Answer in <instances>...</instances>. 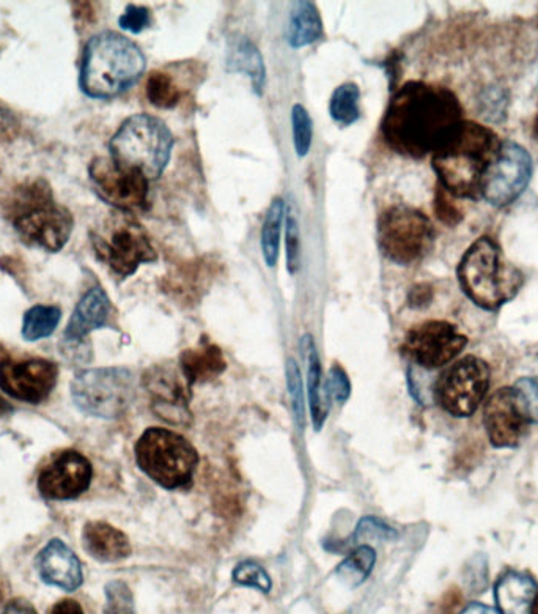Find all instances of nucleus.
Returning a JSON list of instances; mask_svg holds the SVG:
<instances>
[{
  "label": "nucleus",
  "instance_id": "30",
  "mask_svg": "<svg viewBox=\"0 0 538 614\" xmlns=\"http://www.w3.org/2000/svg\"><path fill=\"white\" fill-rule=\"evenodd\" d=\"M62 318V310L57 306L38 305L30 307L22 318V337L28 343L47 339L56 331Z\"/></svg>",
  "mask_w": 538,
  "mask_h": 614
},
{
  "label": "nucleus",
  "instance_id": "10",
  "mask_svg": "<svg viewBox=\"0 0 538 614\" xmlns=\"http://www.w3.org/2000/svg\"><path fill=\"white\" fill-rule=\"evenodd\" d=\"M381 252L393 264L411 265L430 252L435 229L428 216L405 205L382 211L378 221Z\"/></svg>",
  "mask_w": 538,
  "mask_h": 614
},
{
  "label": "nucleus",
  "instance_id": "9",
  "mask_svg": "<svg viewBox=\"0 0 538 614\" xmlns=\"http://www.w3.org/2000/svg\"><path fill=\"white\" fill-rule=\"evenodd\" d=\"M71 396L86 415L116 419L127 412L134 397V375L123 367L84 370L71 383Z\"/></svg>",
  "mask_w": 538,
  "mask_h": 614
},
{
  "label": "nucleus",
  "instance_id": "19",
  "mask_svg": "<svg viewBox=\"0 0 538 614\" xmlns=\"http://www.w3.org/2000/svg\"><path fill=\"white\" fill-rule=\"evenodd\" d=\"M112 316V303L101 287H93L87 291L66 328L67 344H81L87 336L97 329L104 328Z\"/></svg>",
  "mask_w": 538,
  "mask_h": 614
},
{
  "label": "nucleus",
  "instance_id": "18",
  "mask_svg": "<svg viewBox=\"0 0 538 614\" xmlns=\"http://www.w3.org/2000/svg\"><path fill=\"white\" fill-rule=\"evenodd\" d=\"M36 567L47 585L59 587L66 593H74L84 582L82 566L73 549L62 541L52 539L38 553Z\"/></svg>",
  "mask_w": 538,
  "mask_h": 614
},
{
  "label": "nucleus",
  "instance_id": "1",
  "mask_svg": "<svg viewBox=\"0 0 538 614\" xmlns=\"http://www.w3.org/2000/svg\"><path fill=\"white\" fill-rule=\"evenodd\" d=\"M461 121L464 109L452 90L411 81L390 98L381 132L397 154L424 158L441 149Z\"/></svg>",
  "mask_w": 538,
  "mask_h": 614
},
{
  "label": "nucleus",
  "instance_id": "45",
  "mask_svg": "<svg viewBox=\"0 0 538 614\" xmlns=\"http://www.w3.org/2000/svg\"><path fill=\"white\" fill-rule=\"evenodd\" d=\"M49 614H84V610L78 602L66 598V601L57 602Z\"/></svg>",
  "mask_w": 538,
  "mask_h": 614
},
{
  "label": "nucleus",
  "instance_id": "49",
  "mask_svg": "<svg viewBox=\"0 0 538 614\" xmlns=\"http://www.w3.org/2000/svg\"><path fill=\"white\" fill-rule=\"evenodd\" d=\"M536 136L538 138V117H537V120H536Z\"/></svg>",
  "mask_w": 538,
  "mask_h": 614
},
{
  "label": "nucleus",
  "instance_id": "2",
  "mask_svg": "<svg viewBox=\"0 0 538 614\" xmlns=\"http://www.w3.org/2000/svg\"><path fill=\"white\" fill-rule=\"evenodd\" d=\"M501 143L499 136L485 125L461 121L431 158L441 188L461 199H479L485 176L498 157Z\"/></svg>",
  "mask_w": 538,
  "mask_h": 614
},
{
  "label": "nucleus",
  "instance_id": "23",
  "mask_svg": "<svg viewBox=\"0 0 538 614\" xmlns=\"http://www.w3.org/2000/svg\"><path fill=\"white\" fill-rule=\"evenodd\" d=\"M143 385L149 389L157 404L181 405L188 407L191 399V389L183 374L173 367L157 366L150 369L143 377Z\"/></svg>",
  "mask_w": 538,
  "mask_h": 614
},
{
  "label": "nucleus",
  "instance_id": "43",
  "mask_svg": "<svg viewBox=\"0 0 538 614\" xmlns=\"http://www.w3.org/2000/svg\"><path fill=\"white\" fill-rule=\"evenodd\" d=\"M19 132V121L13 113L0 109V140L13 139Z\"/></svg>",
  "mask_w": 538,
  "mask_h": 614
},
{
  "label": "nucleus",
  "instance_id": "38",
  "mask_svg": "<svg viewBox=\"0 0 538 614\" xmlns=\"http://www.w3.org/2000/svg\"><path fill=\"white\" fill-rule=\"evenodd\" d=\"M286 248L287 270L295 275L299 270V257H301V242H299V227L297 216L288 208L286 216Z\"/></svg>",
  "mask_w": 538,
  "mask_h": 614
},
{
  "label": "nucleus",
  "instance_id": "22",
  "mask_svg": "<svg viewBox=\"0 0 538 614\" xmlns=\"http://www.w3.org/2000/svg\"><path fill=\"white\" fill-rule=\"evenodd\" d=\"M226 367L221 348L205 340L180 355V370L189 385L213 380Z\"/></svg>",
  "mask_w": 538,
  "mask_h": 614
},
{
  "label": "nucleus",
  "instance_id": "14",
  "mask_svg": "<svg viewBox=\"0 0 538 614\" xmlns=\"http://www.w3.org/2000/svg\"><path fill=\"white\" fill-rule=\"evenodd\" d=\"M468 344V337L454 324L430 320L415 326L405 337L404 354L424 369H438L454 362Z\"/></svg>",
  "mask_w": 538,
  "mask_h": 614
},
{
  "label": "nucleus",
  "instance_id": "28",
  "mask_svg": "<svg viewBox=\"0 0 538 614\" xmlns=\"http://www.w3.org/2000/svg\"><path fill=\"white\" fill-rule=\"evenodd\" d=\"M287 208L282 197H276L269 205L263 229H261V251H263L267 267L275 268L278 265L280 252V235L286 222Z\"/></svg>",
  "mask_w": 538,
  "mask_h": 614
},
{
  "label": "nucleus",
  "instance_id": "36",
  "mask_svg": "<svg viewBox=\"0 0 538 614\" xmlns=\"http://www.w3.org/2000/svg\"><path fill=\"white\" fill-rule=\"evenodd\" d=\"M106 593V614H136L134 598L127 583L116 580L108 583Z\"/></svg>",
  "mask_w": 538,
  "mask_h": 614
},
{
  "label": "nucleus",
  "instance_id": "24",
  "mask_svg": "<svg viewBox=\"0 0 538 614\" xmlns=\"http://www.w3.org/2000/svg\"><path fill=\"white\" fill-rule=\"evenodd\" d=\"M227 67L235 73L248 75L252 82L253 92L263 95L267 87V67L263 57L249 38H235L227 55Z\"/></svg>",
  "mask_w": 538,
  "mask_h": 614
},
{
  "label": "nucleus",
  "instance_id": "40",
  "mask_svg": "<svg viewBox=\"0 0 538 614\" xmlns=\"http://www.w3.org/2000/svg\"><path fill=\"white\" fill-rule=\"evenodd\" d=\"M326 392H328V396L335 399L337 404L342 405L348 400L351 394V383L342 367L336 366L329 370Z\"/></svg>",
  "mask_w": 538,
  "mask_h": 614
},
{
  "label": "nucleus",
  "instance_id": "42",
  "mask_svg": "<svg viewBox=\"0 0 538 614\" xmlns=\"http://www.w3.org/2000/svg\"><path fill=\"white\" fill-rule=\"evenodd\" d=\"M449 192L445 191V189L438 188L437 199H435V210H437V216L442 222H446L447 226H454V224L460 221L461 216L458 214L452 200L449 199Z\"/></svg>",
  "mask_w": 538,
  "mask_h": 614
},
{
  "label": "nucleus",
  "instance_id": "4",
  "mask_svg": "<svg viewBox=\"0 0 538 614\" xmlns=\"http://www.w3.org/2000/svg\"><path fill=\"white\" fill-rule=\"evenodd\" d=\"M7 215L22 242L30 248L59 252L74 229V218L57 204L47 181L37 180L13 192Z\"/></svg>",
  "mask_w": 538,
  "mask_h": 614
},
{
  "label": "nucleus",
  "instance_id": "17",
  "mask_svg": "<svg viewBox=\"0 0 538 614\" xmlns=\"http://www.w3.org/2000/svg\"><path fill=\"white\" fill-rule=\"evenodd\" d=\"M484 423L492 446L499 449L518 446L528 423L518 408L514 389L502 388L492 394L485 407Z\"/></svg>",
  "mask_w": 538,
  "mask_h": 614
},
{
  "label": "nucleus",
  "instance_id": "44",
  "mask_svg": "<svg viewBox=\"0 0 538 614\" xmlns=\"http://www.w3.org/2000/svg\"><path fill=\"white\" fill-rule=\"evenodd\" d=\"M2 614H38L33 605L26 598H13V601L7 604Z\"/></svg>",
  "mask_w": 538,
  "mask_h": 614
},
{
  "label": "nucleus",
  "instance_id": "13",
  "mask_svg": "<svg viewBox=\"0 0 538 614\" xmlns=\"http://www.w3.org/2000/svg\"><path fill=\"white\" fill-rule=\"evenodd\" d=\"M89 172L98 196L117 211L131 214L146 208L150 180L139 170L123 168L112 158H98L90 165Z\"/></svg>",
  "mask_w": 538,
  "mask_h": 614
},
{
  "label": "nucleus",
  "instance_id": "12",
  "mask_svg": "<svg viewBox=\"0 0 538 614\" xmlns=\"http://www.w3.org/2000/svg\"><path fill=\"white\" fill-rule=\"evenodd\" d=\"M532 177V158L514 140H502L498 157L485 176L482 196L492 207H507L522 195Z\"/></svg>",
  "mask_w": 538,
  "mask_h": 614
},
{
  "label": "nucleus",
  "instance_id": "29",
  "mask_svg": "<svg viewBox=\"0 0 538 614\" xmlns=\"http://www.w3.org/2000/svg\"><path fill=\"white\" fill-rule=\"evenodd\" d=\"M377 563V552L370 545H361L353 549L336 568V577L343 585L361 586L370 577Z\"/></svg>",
  "mask_w": 538,
  "mask_h": 614
},
{
  "label": "nucleus",
  "instance_id": "25",
  "mask_svg": "<svg viewBox=\"0 0 538 614\" xmlns=\"http://www.w3.org/2000/svg\"><path fill=\"white\" fill-rule=\"evenodd\" d=\"M323 36V22L316 3L309 0L297 2L288 21L287 41L291 48L299 49L316 43Z\"/></svg>",
  "mask_w": 538,
  "mask_h": 614
},
{
  "label": "nucleus",
  "instance_id": "15",
  "mask_svg": "<svg viewBox=\"0 0 538 614\" xmlns=\"http://www.w3.org/2000/svg\"><path fill=\"white\" fill-rule=\"evenodd\" d=\"M59 369L48 359H26L0 362V389L13 399L40 404L48 399L56 388Z\"/></svg>",
  "mask_w": 538,
  "mask_h": 614
},
{
  "label": "nucleus",
  "instance_id": "47",
  "mask_svg": "<svg viewBox=\"0 0 538 614\" xmlns=\"http://www.w3.org/2000/svg\"><path fill=\"white\" fill-rule=\"evenodd\" d=\"M460 614H501L498 610L484 604H469Z\"/></svg>",
  "mask_w": 538,
  "mask_h": 614
},
{
  "label": "nucleus",
  "instance_id": "37",
  "mask_svg": "<svg viewBox=\"0 0 538 614\" xmlns=\"http://www.w3.org/2000/svg\"><path fill=\"white\" fill-rule=\"evenodd\" d=\"M288 392H290L291 405H293L295 419L299 427H305L306 420V397L302 388L301 370L295 359L287 362Z\"/></svg>",
  "mask_w": 538,
  "mask_h": 614
},
{
  "label": "nucleus",
  "instance_id": "16",
  "mask_svg": "<svg viewBox=\"0 0 538 614\" xmlns=\"http://www.w3.org/2000/svg\"><path fill=\"white\" fill-rule=\"evenodd\" d=\"M93 468L82 454L66 450L41 469L38 491L47 499L66 502L87 492L92 483Z\"/></svg>",
  "mask_w": 538,
  "mask_h": 614
},
{
  "label": "nucleus",
  "instance_id": "32",
  "mask_svg": "<svg viewBox=\"0 0 538 614\" xmlns=\"http://www.w3.org/2000/svg\"><path fill=\"white\" fill-rule=\"evenodd\" d=\"M147 98L155 108L172 109L180 102L181 92L165 71H155L147 81Z\"/></svg>",
  "mask_w": 538,
  "mask_h": 614
},
{
  "label": "nucleus",
  "instance_id": "31",
  "mask_svg": "<svg viewBox=\"0 0 538 614\" xmlns=\"http://www.w3.org/2000/svg\"><path fill=\"white\" fill-rule=\"evenodd\" d=\"M359 100H361V90L355 82H345L337 87L335 93L331 95V101H329V113H331L332 120L342 127L353 125L361 117Z\"/></svg>",
  "mask_w": 538,
  "mask_h": 614
},
{
  "label": "nucleus",
  "instance_id": "48",
  "mask_svg": "<svg viewBox=\"0 0 538 614\" xmlns=\"http://www.w3.org/2000/svg\"><path fill=\"white\" fill-rule=\"evenodd\" d=\"M10 405L7 404L6 400L3 399H0V415H2V413H9L10 412Z\"/></svg>",
  "mask_w": 538,
  "mask_h": 614
},
{
  "label": "nucleus",
  "instance_id": "11",
  "mask_svg": "<svg viewBox=\"0 0 538 614\" xmlns=\"http://www.w3.org/2000/svg\"><path fill=\"white\" fill-rule=\"evenodd\" d=\"M490 382V366L476 356H465L439 377L435 399L449 415L468 418L482 404Z\"/></svg>",
  "mask_w": 538,
  "mask_h": 614
},
{
  "label": "nucleus",
  "instance_id": "27",
  "mask_svg": "<svg viewBox=\"0 0 538 614\" xmlns=\"http://www.w3.org/2000/svg\"><path fill=\"white\" fill-rule=\"evenodd\" d=\"M302 351H305L307 362V389H309L310 413H312V423L316 432L323 427L328 408L325 405L323 389H321V363L320 355L317 351V345L313 337L306 335L302 337Z\"/></svg>",
  "mask_w": 538,
  "mask_h": 614
},
{
  "label": "nucleus",
  "instance_id": "50",
  "mask_svg": "<svg viewBox=\"0 0 538 614\" xmlns=\"http://www.w3.org/2000/svg\"><path fill=\"white\" fill-rule=\"evenodd\" d=\"M2 354H3V350H2V347H0V355H2Z\"/></svg>",
  "mask_w": 538,
  "mask_h": 614
},
{
  "label": "nucleus",
  "instance_id": "41",
  "mask_svg": "<svg viewBox=\"0 0 538 614\" xmlns=\"http://www.w3.org/2000/svg\"><path fill=\"white\" fill-rule=\"evenodd\" d=\"M150 11L147 7L128 6L119 19L120 28L131 33H140L150 26Z\"/></svg>",
  "mask_w": 538,
  "mask_h": 614
},
{
  "label": "nucleus",
  "instance_id": "35",
  "mask_svg": "<svg viewBox=\"0 0 538 614\" xmlns=\"http://www.w3.org/2000/svg\"><path fill=\"white\" fill-rule=\"evenodd\" d=\"M232 578L237 585L253 587V590H259L263 594H268L272 587L268 572L256 561H242L238 564L233 568Z\"/></svg>",
  "mask_w": 538,
  "mask_h": 614
},
{
  "label": "nucleus",
  "instance_id": "21",
  "mask_svg": "<svg viewBox=\"0 0 538 614\" xmlns=\"http://www.w3.org/2000/svg\"><path fill=\"white\" fill-rule=\"evenodd\" d=\"M82 544L92 558L117 563L131 555V544L120 529L104 522H89L82 529Z\"/></svg>",
  "mask_w": 538,
  "mask_h": 614
},
{
  "label": "nucleus",
  "instance_id": "20",
  "mask_svg": "<svg viewBox=\"0 0 538 614\" xmlns=\"http://www.w3.org/2000/svg\"><path fill=\"white\" fill-rule=\"evenodd\" d=\"M495 597L501 614H534L538 598L536 580L522 572H506L496 583Z\"/></svg>",
  "mask_w": 538,
  "mask_h": 614
},
{
  "label": "nucleus",
  "instance_id": "46",
  "mask_svg": "<svg viewBox=\"0 0 538 614\" xmlns=\"http://www.w3.org/2000/svg\"><path fill=\"white\" fill-rule=\"evenodd\" d=\"M430 287L416 286L415 289H412L411 295H409V303H411L412 307H420L427 305V303L430 301Z\"/></svg>",
  "mask_w": 538,
  "mask_h": 614
},
{
  "label": "nucleus",
  "instance_id": "7",
  "mask_svg": "<svg viewBox=\"0 0 538 614\" xmlns=\"http://www.w3.org/2000/svg\"><path fill=\"white\" fill-rule=\"evenodd\" d=\"M92 245L98 260L120 279L130 278L158 257L147 230L124 211H116L92 232Z\"/></svg>",
  "mask_w": 538,
  "mask_h": 614
},
{
  "label": "nucleus",
  "instance_id": "34",
  "mask_svg": "<svg viewBox=\"0 0 538 614\" xmlns=\"http://www.w3.org/2000/svg\"><path fill=\"white\" fill-rule=\"evenodd\" d=\"M515 394V400H517L518 408H520L522 418L526 423L538 424V380L537 378H520L514 386H511Z\"/></svg>",
  "mask_w": 538,
  "mask_h": 614
},
{
  "label": "nucleus",
  "instance_id": "39",
  "mask_svg": "<svg viewBox=\"0 0 538 614\" xmlns=\"http://www.w3.org/2000/svg\"><path fill=\"white\" fill-rule=\"evenodd\" d=\"M396 537L397 531L377 517H363L355 529V541H392Z\"/></svg>",
  "mask_w": 538,
  "mask_h": 614
},
{
  "label": "nucleus",
  "instance_id": "6",
  "mask_svg": "<svg viewBox=\"0 0 538 614\" xmlns=\"http://www.w3.org/2000/svg\"><path fill=\"white\" fill-rule=\"evenodd\" d=\"M168 125L150 113H136L121 123L109 142L111 158L123 168L139 170L149 180L168 168L173 150Z\"/></svg>",
  "mask_w": 538,
  "mask_h": 614
},
{
  "label": "nucleus",
  "instance_id": "3",
  "mask_svg": "<svg viewBox=\"0 0 538 614\" xmlns=\"http://www.w3.org/2000/svg\"><path fill=\"white\" fill-rule=\"evenodd\" d=\"M146 68V56L131 38L101 32L87 43L79 86L87 97L109 100L138 85Z\"/></svg>",
  "mask_w": 538,
  "mask_h": 614
},
{
  "label": "nucleus",
  "instance_id": "33",
  "mask_svg": "<svg viewBox=\"0 0 538 614\" xmlns=\"http://www.w3.org/2000/svg\"><path fill=\"white\" fill-rule=\"evenodd\" d=\"M291 127H293L295 151L299 158H305L310 151L313 138L312 119L305 106L295 105L291 109Z\"/></svg>",
  "mask_w": 538,
  "mask_h": 614
},
{
  "label": "nucleus",
  "instance_id": "8",
  "mask_svg": "<svg viewBox=\"0 0 538 614\" xmlns=\"http://www.w3.org/2000/svg\"><path fill=\"white\" fill-rule=\"evenodd\" d=\"M136 460L151 481L173 491L191 483L199 456L191 443L181 435L153 427L143 432L139 438Z\"/></svg>",
  "mask_w": 538,
  "mask_h": 614
},
{
  "label": "nucleus",
  "instance_id": "26",
  "mask_svg": "<svg viewBox=\"0 0 538 614\" xmlns=\"http://www.w3.org/2000/svg\"><path fill=\"white\" fill-rule=\"evenodd\" d=\"M215 265L205 259L188 261L166 278V289L180 297L196 298L215 276Z\"/></svg>",
  "mask_w": 538,
  "mask_h": 614
},
{
  "label": "nucleus",
  "instance_id": "5",
  "mask_svg": "<svg viewBox=\"0 0 538 614\" xmlns=\"http://www.w3.org/2000/svg\"><path fill=\"white\" fill-rule=\"evenodd\" d=\"M457 276L466 297L485 310H496L511 301L525 284L522 273L487 235L474 241L461 257Z\"/></svg>",
  "mask_w": 538,
  "mask_h": 614
}]
</instances>
